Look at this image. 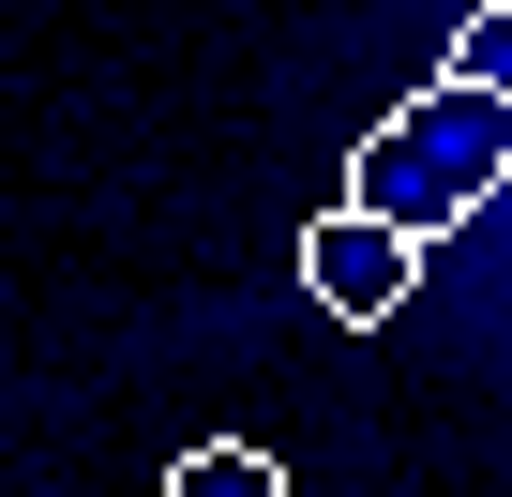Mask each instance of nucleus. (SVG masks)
<instances>
[{"instance_id":"f257e3e1","label":"nucleus","mask_w":512,"mask_h":497,"mask_svg":"<svg viewBox=\"0 0 512 497\" xmlns=\"http://www.w3.org/2000/svg\"><path fill=\"white\" fill-rule=\"evenodd\" d=\"M512 181V106H482V91H407L362 151H347V211L362 226H392V241H437V226H467L482 196Z\"/></svg>"},{"instance_id":"f03ea898","label":"nucleus","mask_w":512,"mask_h":497,"mask_svg":"<svg viewBox=\"0 0 512 497\" xmlns=\"http://www.w3.org/2000/svg\"><path fill=\"white\" fill-rule=\"evenodd\" d=\"M407 287H422V241H392V226H362L347 196L302 226V302L317 317H347V332H377V317H407Z\"/></svg>"},{"instance_id":"7ed1b4c3","label":"nucleus","mask_w":512,"mask_h":497,"mask_svg":"<svg viewBox=\"0 0 512 497\" xmlns=\"http://www.w3.org/2000/svg\"><path fill=\"white\" fill-rule=\"evenodd\" d=\"M452 91L512 106V0H467V16H452Z\"/></svg>"},{"instance_id":"20e7f679","label":"nucleus","mask_w":512,"mask_h":497,"mask_svg":"<svg viewBox=\"0 0 512 497\" xmlns=\"http://www.w3.org/2000/svg\"><path fill=\"white\" fill-rule=\"evenodd\" d=\"M166 497H287V467H272V452H241V437H211V452L166 467Z\"/></svg>"}]
</instances>
